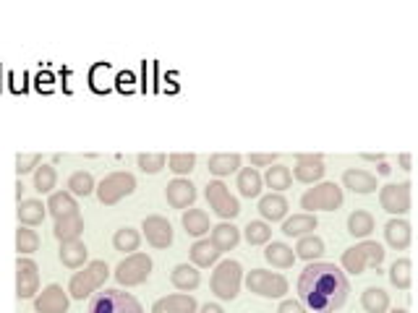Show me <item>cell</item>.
<instances>
[{
  "label": "cell",
  "instance_id": "cell-1",
  "mask_svg": "<svg viewBox=\"0 0 418 313\" xmlns=\"http://www.w3.org/2000/svg\"><path fill=\"white\" fill-rule=\"evenodd\" d=\"M348 277L330 261H311L298 277V297L303 308L316 313H332L348 300Z\"/></svg>",
  "mask_w": 418,
  "mask_h": 313
},
{
  "label": "cell",
  "instance_id": "cell-2",
  "mask_svg": "<svg viewBox=\"0 0 418 313\" xmlns=\"http://www.w3.org/2000/svg\"><path fill=\"white\" fill-rule=\"evenodd\" d=\"M110 277V266L105 261H89L86 266H81V272H76L68 282V295L73 300H84V297L95 295Z\"/></svg>",
  "mask_w": 418,
  "mask_h": 313
},
{
  "label": "cell",
  "instance_id": "cell-3",
  "mask_svg": "<svg viewBox=\"0 0 418 313\" xmlns=\"http://www.w3.org/2000/svg\"><path fill=\"white\" fill-rule=\"evenodd\" d=\"M384 253L387 250L382 248V243L377 240H363L358 245H353L348 250H343V269L348 274H363L368 266H379L384 261Z\"/></svg>",
  "mask_w": 418,
  "mask_h": 313
},
{
  "label": "cell",
  "instance_id": "cell-4",
  "mask_svg": "<svg viewBox=\"0 0 418 313\" xmlns=\"http://www.w3.org/2000/svg\"><path fill=\"white\" fill-rule=\"evenodd\" d=\"M86 313H144V308L131 292L102 290V292L91 295Z\"/></svg>",
  "mask_w": 418,
  "mask_h": 313
},
{
  "label": "cell",
  "instance_id": "cell-5",
  "mask_svg": "<svg viewBox=\"0 0 418 313\" xmlns=\"http://www.w3.org/2000/svg\"><path fill=\"white\" fill-rule=\"evenodd\" d=\"M241 282H243V266L233 258H227V261H220L217 269L212 272L209 287L220 300H236L238 290H241Z\"/></svg>",
  "mask_w": 418,
  "mask_h": 313
},
{
  "label": "cell",
  "instance_id": "cell-6",
  "mask_svg": "<svg viewBox=\"0 0 418 313\" xmlns=\"http://www.w3.org/2000/svg\"><path fill=\"white\" fill-rule=\"evenodd\" d=\"M340 203H343V188L337 183H319L301 196V209H306V214L335 212Z\"/></svg>",
  "mask_w": 418,
  "mask_h": 313
},
{
  "label": "cell",
  "instance_id": "cell-7",
  "mask_svg": "<svg viewBox=\"0 0 418 313\" xmlns=\"http://www.w3.org/2000/svg\"><path fill=\"white\" fill-rule=\"evenodd\" d=\"M152 274V258L149 253H128L115 266V282L123 287H136L144 285Z\"/></svg>",
  "mask_w": 418,
  "mask_h": 313
},
{
  "label": "cell",
  "instance_id": "cell-8",
  "mask_svg": "<svg viewBox=\"0 0 418 313\" xmlns=\"http://www.w3.org/2000/svg\"><path fill=\"white\" fill-rule=\"evenodd\" d=\"M97 191V198L105 203V206H113V203H118L120 198H126L136 191V178L131 175V172H110V175H105L102 183L95 188Z\"/></svg>",
  "mask_w": 418,
  "mask_h": 313
},
{
  "label": "cell",
  "instance_id": "cell-9",
  "mask_svg": "<svg viewBox=\"0 0 418 313\" xmlns=\"http://www.w3.org/2000/svg\"><path fill=\"white\" fill-rule=\"evenodd\" d=\"M246 287L251 292L261 295V297H283L288 292V279L277 272H267V269H254L246 277Z\"/></svg>",
  "mask_w": 418,
  "mask_h": 313
},
{
  "label": "cell",
  "instance_id": "cell-10",
  "mask_svg": "<svg viewBox=\"0 0 418 313\" xmlns=\"http://www.w3.org/2000/svg\"><path fill=\"white\" fill-rule=\"evenodd\" d=\"M204 196H207L209 206L214 209V214H217V217H222V219H233V217L241 214V203H238V198L227 191V185H225L222 180H209Z\"/></svg>",
  "mask_w": 418,
  "mask_h": 313
},
{
  "label": "cell",
  "instance_id": "cell-11",
  "mask_svg": "<svg viewBox=\"0 0 418 313\" xmlns=\"http://www.w3.org/2000/svg\"><path fill=\"white\" fill-rule=\"evenodd\" d=\"M379 203L390 214H408L410 212V183H390L379 191Z\"/></svg>",
  "mask_w": 418,
  "mask_h": 313
},
{
  "label": "cell",
  "instance_id": "cell-12",
  "mask_svg": "<svg viewBox=\"0 0 418 313\" xmlns=\"http://www.w3.org/2000/svg\"><path fill=\"white\" fill-rule=\"evenodd\" d=\"M39 290V266L32 258H21L16 261V295L19 300H29L34 297Z\"/></svg>",
  "mask_w": 418,
  "mask_h": 313
},
{
  "label": "cell",
  "instance_id": "cell-13",
  "mask_svg": "<svg viewBox=\"0 0 418 313\" xmlns=\"http://www.w3.org/2000/svg\"><path fill=\"white\" fill-rule=\"evenodd\" d=\"M144 235H147V243L152 248H170L173 245V225L167 222L162 214H152V217H144V225H142Z\"/></svg>",
  "mask_w": 418,
  "mask_h": 313
},
{
  "label": "cell",
  "instance_id": "cell-14",
  "mask_svg": "<svg viewBox=\"0 0 418 313\" xmlns=\"http://www.w3.org/2000/svg\"><path fill=\"white\" fill-rule=\"evenodd\" d=\"M34 310L37 313H66L68 310V295L60 285H48L34 297Z\"/></svg>",
  "mask_w": 418,
  "mask_h": 313
},
{
  "label": "cell",
  "instance_id": "cell-15",
  "mask_svg": "<svg viewBox=\"0 0 418 313\" xmlns=\"http://www.w3.org/2000/svg\"><path fill=\"white\" fill-rule=\"evenodd\" d=\"M324 160L319 154H296V167H293L290 175L301 180V183H316L324 175Z\"/></svg>",
  "mask_w": 418,
  "mask_h": 313
},
{
  "label": "cell",
  "instance_id": "cell-16",
  "mask_svg": "<svg viewBox=\"0 0 418 313\" xmlns=\"http://www.w3.org/2000/svg\"><path fill=\"white\" fill-rule=\"evenodd\" d=\"M165 196H167V203L173 209H189L196 198V185L185 178H175V180L167 183Z\"/></svg>",
  "mask_w": 418,
  "mask_h": 313
},
{
  "label": "cell",
  "instance_id": "cell-17",
  "mask_svg": "<svg viewBox=\"0 0 418 313\" xmlns=\"http://www.w3.org/2000/svg\"><path fill=\"white\" fill-rule=\"evenodd\" d=\"M196 310H199V305L194 300V295H189V292L165 295L152 305V313H196Z\"/></svg>",
  "mask_w": 418,
  "mask_h": 313
},
{
  "label": "cell",
  "instance_id": "cell-18",
  "mask_svg": "<svg viewBox=\"0 0 418 313\" xmlns=\"http://www.w3.org/2000/svg\"><path fill=\"white\" fill-rule=\"evenodd\" d=\"M384 238L395 250H405L410 245V238H413L410 222L408 219H390V222L384 225Z\"/></svg>",
  "mask_w": 418,
  "mask_h": 313
},
{
  "label": "cell",
  "instance_id": "cell-19",
  "mask_svg": "<svg viewBox=\"0 0 418 313\" xmlns=\"http://www.w3.org/2000/svg\"><path fill=\"white\" fill-rule=\"evenodd\" d=\"M53 232H55V238H58L60 243L81 240V232H84V217H81V212L55 219V230H53Z\"/></svg>",
  "mask_w": 418,
  "mask_h": 313
},
{
  "label": "cell",
  "instance_id": "cell-20",
  "mask_svg": "<svg viewBox=\"0 0 418 313\" xmlns=\"http://www.w3.org/2000/svg\"><path fill=\"white\" fill-rule=\"evenodd\" d=\"M170 282H173V287L180 292H194L201 285V274L194 264H178L175 269L170 272Z\"/></svg>",
  "mask_w": 418,
  "mask_h": 313
},
{
  "label": "cell",
  "instance_id": "cell-21",
  "mask_svg": "<svg viewBox=\"0 0 418 313\" xmlns=\"http://www.w3.org/2000/svg\"><path fill=\"white\" fill-rule=\"evenodd\" d=\"M241 240V230L233 225V222H222L217 227H212V235H209V243L220 250V253H225V250H233Z\"/></svg>",
  "mask_w": 418,
  "mask_h": 313
},
{
  "label": "cell",
  "instance_id": "cell-22",
  "mask_svg": "<svg viewBox=\"0 0 418 313\" xmlns=\"http://www.w3.org/2000/svg\"><path fill=\"white\" fill-rule=\"evenodd\" d=\"M343 185L350 188L353 193H374L377 191V175L368 170H345L343 172Z\"/></svg>",
  "mask_w": 418,
  "mask_h": 313
},
{
  "label": "cell",
  "instance_id": "cell-23",
  "mask_svg": "<svg viewBox=\"0 0 418 313\" xmlns=\"http://www.w3.org/2000/svg\"><path fill=\"white\" fill-rule=\"evenodd\" d=\"M86 258H89V248L84 245V240L60 243V261L68 269H81V266H86Z\"/></svg>",
  "mask_w": 418,
  "mask_h": 313
},
{
  "label": "cell",
  "instance_id": "cell-24",
  "mask_svg": "<svg viewBox=\"0 0 418 313\" xmlns=\"http://www.w3.org/2000/svg\"><path fill=\"white\" fill-rule=\"evenodd\" d=\"M259 214L269 222H280L288 214V198L283 193H269L259 198Z\"/></svg>",
  "mask_w": 418,
  "mask_h": 313
},
{
  "label": "cell",
  "instance_id": "cell-25",
  "mask_svg": "<svg viewBox=\"0 0 418 313\" xmlns=\"http://www.w3.org/2000/svg\"><path fill=\"white\" fill-rule=\"evenodd\" d=\"M44 214H48V206H44L42 201H37V198L21 201V203H19V212H16L19 225H24V227H37V225H42V222H44Z\"/></svg>",
  "mask_w": 418,
  "mask_h": 313
},
{
  "label": "cell",
  "instance_id": "cell-26",
  "mask_svg": "<svg viewBox=\"0 0 418 313\" xmlns=\"http://www.w3.org/2000/svg\"><path fill=\"white\" fill-rule=\"evenodd\" d=\"M44 206H48V212H50L55 219L68 217V214H76V212H79V203H76V198H73L68 191H53Z\"/></svg>",
  "mask_w": 418,
  "mask_h": 313
},
{
  "label": "cell",
  "instance_id": "cell-27",
  "mask_svg": "<svg viewBox=\"0 0 418 313\" xmlns=\"http://www.w3.org/2000/svg\"><path fill=\"white\" fill-rule=\"evenodd\" d=\"M316 230V217L314 214H293L290 219L283 222V232L288 238H303V235H311Z\"/></svg>",
  "mask_w": 418,
  "mask_h": 313
},
{
  "label": "cell",
  "instance_id": "cell-28",
  "mask_svg": "<svg viewBox=\"0 0 418 313\" xmlns=\"http://www.w3.org/2000/svg\"><path fill=\"white\" fill-rule=\"evenodd\" d=\"M183 230L185 235H194V238H201V235H207L212 227H209V214L204 209H189L183 212Z\"/></svg>",
  "mask_w": 418,
  "mask_h": 313
},
{
  "label": "cell",
  "instance_id": "cell-29",
  "mask_svg": "<svg viewBox=\"0 0 418 313\" xmlns=\"http://www.w3.org/2000/svg\"><path fill=\"white\" fill-rule=\"evenodd\" d=\"M189 256H191V264L196 266V269H204V266H212L222 253H220V250L214 248V245L209 243V238H207V240H196V243L191 245V250H189Z\"/></svg>",
  "mask_w": 418,
  "mask_h": 313
},
{
  "label": "cell",
  "instance_id": "cell-30",
  "mask_svg": "<svg viewBox=\"0 0 418 313\" xmlns=\"http://www.w3.org/2000/svg\"><path fill=\"white\" fill-rule=\"evenodd\" d=\"M264 258L272 266H277V269H290V266L296 264V250L285 243H269L264 250Z\"/></svg>",
  "mask_w": 418,
  "mask_h": 313
},
{
  "label": "cell",
  "instance_id": "cell-31",
  "mask_svg": "<svg viewBox=\"0 0 418 313\" xmlns=\"http://www.w3.org/2000/svg\"><path fill=\"white\" fill-rule=\"evenodd\" d=\"M361 305L366 313H387L390 310V295L382 287H366L361 292Z\"/></svg>",
  "mask_w": 418,
  "mask_h": 313
},
{
  "label": "cell",
  "instance_id": "cell-32",
  "mask_svg": "<svg viewBox=\"0 0 418 313\" xmlns=\"http://www.w3.org/2000/svg\"><path fill=\"white\" fill-rule=\"evenodd\" d=\"M238 191H241V196H246V198H256L259 193H261V185H264V180H261V175L254 170V167H243V170H238Z\"/></svg>",
  "mask_w": 418,
  "mask_h": 313
},
{
  "label": "cell",
  "instance_id": "cell-33",
  "mask_svg": "<svg viewBox=\"0 0 418 313\" xmlns=\"http://www.w3.org/2000/svg\"><path fill=\"white\" fill-rule=\"evenodd\" d=\"M207 167H209L212 175H217V178L230 175V172H238V167H241V154H225V151L212 154L209 162H207Z\"/></svg>",
  "mask_w": 418,
  "mask_h": 313
},
{
  "label": "cell",
  "instance_id": "cell-34",
  "mask_svg": "<svg viewBox=\"0 0 418 313\" xmlns=\"http://www.w3.org/2000/svg\"><path fill=\"white\" fill-rule=\"evenodd\" d=\"M348 232L353 238H368V235L374 232V217L363 209H355L348 217Z\"/></svg>",
  "mask_w": 418,
  "mask_h": 313
},
{
  "label": "cell",
  "instance_id": "cell-35",
  "mask_svg": "<svg viewBox=\"0 0 418 313\" xmlns=\"http://www.w3.org/2000/svg\"><path fill=\"white\" fill-rule=\"evenodd\" d=\"M324 253V243L321 238H316V235H303V238H298L296 243V258H303V261H314Z\"/></svg>",
  "mask_w": 418,
  "mask_h": 313
},
{
  "label": "cell",
  "instance_id": "cell-36",
  "mask_svg": "<svg viewBox=\"0 0 418 313\" xmlns=\"http://www.w3.org/2000/svg\"><path fill=\"white\" fill-rule=\"evenodd\" d=\"M138 243H142V235H138V230H133V227H120L113 235V245H115V250H120V253H136Z\"/></svg>",
  "mask_w": 418,
  "mask_h": 313
},
{
  "label": "cell",
  "instance_id": "cell-37",
  "mask_svg": "<svg viewBox=\"0 0 418 313\" xmlns=\"http://www.w3.org/2000/svg\"><path fill=\"white\" fill-rule=\"evenodd\" d=\"M410 269H413L410 258H397L390 266V282L397 290H410V282H413V272Z\"/></svg>",
  "mask_w": 418,
  "mask_h": 313
},
{
  "label": "cell",
  "instance_id": "cell-38",
  "mask_svg": "<svg viewBox=\"0 0 418 313\" xmlns=\"http://www.w3.org/2000/svg\"><path fill=\"white\" fill-rule=\"evenodd\" d=\"M264 180L272 191H288L290 188V183H293V175H290V167H285V165H272L269 170H267V175L261 178Z\"/></svg>",
  "mask_w": 418,
  "mask_h": 313
},
{
  "label": "cell",
  "instance_id": "cell-39",
  "mask_svg": "<svg viewBox=\"0 0 418 313\" xmlns=\"http://www.w3.org/2000/svg\"><path fill=\"white\" fill-rule=\"evenodd\" d=\"M16 250H19V256L37 253V250H39V235H37V230L19 225V230H16Z\"/></svg>",
  "mask_w": 418,
  "mask_h": 313
},
{
  "label": "cell",
  "instance_id": "cell-40",
  "mask_svg": "<svg viewBox=\"0 0 418 313\" xmlns=\"http://www.w3.org/2000/svg\"><path fill=\"white\" fill-rule=\"evenodd\" d=\"M58 183V172L53 165H39L34 170V191L39 193H53V188Z\"/></svg>",
  "mask_w": 418,
  "mask_h": 313
},
{
  "label": "cell",
  "instance_id": "cell-41",
  "mask_svg": "<svg viewBox=\"0 0 418 313\" xmlns=\"http://www.w3.org/2000/svg\"><path fill=\"white\" fill-rule=\"evenodd\" d=\"M91 191H95V178H91V172L79 170L68 178V193L71 196H89Z\"/></svg>",
  "mask_w": 418,
  "mask_h": 313
},
{
  "label": "cell",
  "instance_id": "cell-42",
  "mask_svg": "<svg viewBox=\"0 0 418 313\" xmlns=\"http://www.w3.org/2000/svg\"><path fill=\"white\" fill-rule=\"evenodd\" d=\"M243 232H246V240H249V245H264V243H269V238H272V227H269L267 222H261V219H254V222H249Z\"/></svg>",
  "mask_w": 418,
  "mask_h": 313
},
{
  "label": "cell",
  "instance_id": "cell-43",
  "mask_svg": "<svg viewBox=\"0 0 418 313\" xmlns=\"http://www.w3.org/2000/svg\"><path fill=\"white\" fill-rule=\"evenodd\" d=\"M167 165H170V170H173L175 175H189V172L194 170V165H196V156L189 154V151H175V154L167 156Z\"/></svg>",
  "mask_w": 418,
  "mask_h": 313
},
{
  "label": "cell",
  "instance_id": "cell-44",
  "mask_svg": "<svg viewBox=\"0 0 418 313\" xmlns=\"http://www.w3.org/2000/svg\"><path fill=\"white\" fill-rule=\"evenodd\" d=\"M138 167H142V172H147V175H157V172L167 165V156L162 151H154V154H138Z\"/></svg>",
  "mask_w": 418,
  "mask_h": 313
},
{
  "label": "cell",
  "instance_id": "cell-45",
  "mask_svg": "<svg viewBox=\"0 0 418 313\" xmlns=\"http://www.w3.org/2000/svg\"><path fill=\"white\" fill-rule=\"evenodd\" d=\"M39 162H42V156H39L37 151H32V154H19V156H16V172H19V178L26 175V172H32V170H37Z\"/></svg>",
  "mask_w": 418,
  "mask_h": 313
},
{
  "label": "cell",
  "instance_id": "cell-46",
  "mask_svg": "<svg viewBox=\"0 0 418 313\" xmlns=\"http://www.w3.org/2000/svg\"><path fill=\"white\" fill-rule=\"evenodd\" d=\"M277 313H306V308L298 300H283L280 308H277Z\"/></svg>",
  "mask_w": 418,
  "mask_h": 313
},
{
  "label": "cell",
  "instance_id": "cell-47",
  "mask_svg": "<svg viewBox=\"0 0 418 313\" xmlns=\"http://www.w3.org/2000/svg\"><path fill=\"white\" fill-rule=\"evenodd\" d=\"M274 160H277V154H251V165H256V167H264V165H274Z\"/></svg>",
  "mask_w": 418,
  "mask_h": 313
},
{
  "label": "cell",
  "instance_id": "cell-48",
  "mask_svg": "<svg viewBox=\"0 0 418 313\" xmlns=\"http://www.w3.org/2000/svg\"><path fill=\"white\" fill-rule=\"evenodd\" d=\"M199 313H225V310H222V305H217V303H207V305L199 308Z\"/></svg>",
  "mask_w": 418,
  "mask_h": 313
},
{
  "label": "cell",
  "instance_id": "cell-49",
  "mask_svg": "<svg viewBox=\"0 0 418 313\" xmlns=\"http://www.w3.org/2000/svg\"><path fill=\"white\" fill-rule=\"evenodd\" d=\"M400 167H402V170H410V154H408V151L400 154Z\"/></svg>",
  "mask_w": 418,
  "mask_h": 313
},
{
  "label": "cell",
  "instance_id": "cell-50",
  "mask_svg": "<svg viewBox=\"0 0 418 313\" xmlns=\"http://www.w3.org/2000/svg\"><path fill=\"white\" fill-rule=\"evenodd\" d=\"M363 160H368V162H384V154H363Z\"/></svg>",
  "mask_w": 418,
  "mask_h": 313
},
{
  "label": "cell",
  "instance_id": "cell-51",
  "mask_svg": "<svg viewBox=\"0 0 418 313\" xmlns=\"http://www.w3.org/2000/svg\"><path fill=\"white\" fill-rule=\"evenodd\" d=\"M21 191H24V183L19 180V183H16V201H19V203H21Z\"/></svg>",
  "mask_w": 418,
  "mask_h": 313
},
{
  "label": "cell",
  "instance_id": "cell-52",
  "mask_svg": "<svg viewBox=\"0 0 418 313\" xmlns=\"http://www.w3.org/2000/svg\"><path fill=\"white\" fill-rule=\"evenodd\" d=\"M392 167L390 165H387V162H379V172H382V175H387V172H390Z\"/></svg>",
  "mask_w": 418,
  "mask_h": 313
},
{
  "label": "cell",
  "instance_id": "cell-53",
  "mask_svg": "<svg viewBox=\"0 0 418 313\" xmlns=\"http://www.w3.org/2000/svg\"><path fill=\"white\" fill-rule=\"evenodd\" d=\"M390 313H408L405 308H395V310H390Z\"/></svg>",
  "mask_w": 418,
  "mask_h": 313
}]
</instances>
